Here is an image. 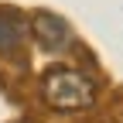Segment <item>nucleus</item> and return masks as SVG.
<instances>
[{"label": "nucleus", "instance_id": "f257e3e1", "mask_svg": "<svg viewBox=\"0 0 123 123\" xmlns=\"http://www.w3.org/2000/svg\"><path fill=\"white\" fill-rule=\"evenodd\" d=\"M41 99L62 113H79L96 103V82L72 65H51L41 75Z\"/></svg>", "mask_w": 123, "mask_h": 123}, {"label": "nucleus", "instance_id": "f03ea898", "mask_svg": "<svg viewBox=\"0 0 123 123\" xmlns=\"http://www.w3.org/2000/svg\"><path fill=\"white\" fill-rule=\"evenodd\" d=\"M31 31H34V41L44 51H65L68 41H72V27L51 10H38L31 17Z\"/></svg>", "mask_w": 123, "mask_h": 123}, {"label": "nucleus", "instance_id": "7ed1b4c3", "mask_svg": "<svg viewBox=\"0 0 123 123\" xmlns=\"http://www.w3.org/2000/svg\"><path fill=\"white\" fill-rule=\"evenodd\" d=\"M21 38H24V24H21V17H14V14H0V51L17 48Z\"/></svg>", "mask_w": 123, "mask_h": 123}, {"label": "nucleus", "instance_id": "20e7f679", "mask_svg": "<svg viewBox=\"0 0 123 123\" xmlns=\"http://www.w3.org/2000/svg\"><path fill=\"white\" fill-rule=\"evenodd\" d=\"M17 123H27V120H17Z\"/></svg>", "mask_w": 123, "mask_h": 123}]
</instances>
